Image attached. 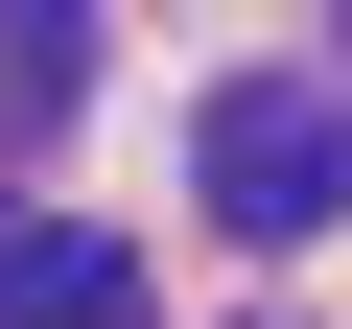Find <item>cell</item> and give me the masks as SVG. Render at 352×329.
Here are the masks:
<instances>
[{"label": "cell", "mask_w": 352, "mask_h": 329, "mask_svg": "<svg viewBox=\"0 0 352 329\" xmlns=\"http://www.w3.org/2000/svg\"><path fill=\"white\" fill-rule=\"evenodd\" d=\"M188 164H212V212H235L258 259H305V235L352 212V94H329V71H235Z\"/></svg>", "instance_id": "1"}, {"label": "cell", "mask_w": 352, "mask_h": 329, "mask_svg": "<svg viewBox=\"0 0 352 329\" xmlns=\"http://www.w3.org/2000/svg\"><path fill=\"white\" fill-rule=\"evenodd\" d=\"M0 329H141V259L94 212H0Z\"/></svg>", "instance_id": "2"}]
</instances>
